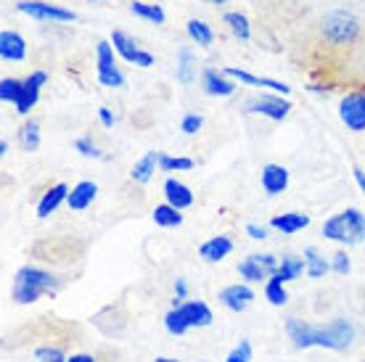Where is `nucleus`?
<instances>
[{
	"mask_svg": "<svg viewBox=\"0 0 365 362\" xmlns=\"http://www.w3.org/2000/svg\"><path fill=\"white\" fill-rule=\"evenodd\" d=\"M58 278L53 272L35 267V264H24L21 270L14 275V286H11V299L16 304H32L46 294H56L58 291Z\"/></svg>",
	"mask_w": 365,
	"mask_h": 362,
	"instance_id": "nucleus-1",
	"label": "nucleus"
},
{
	"mask_svg": "<svg viewBox=\"0 0 365 362\" xmlns=\"http://www.w3.org/2000/svg\"><path fill=\"white\" fill-rule=\"evenodd\" d=\"M323 238L336 241V244H363L365 238V214L360 209H344L334 217H329L323 222Z\"/></svg>",
	"mask_w": 365,
	"mask_h": 362,
	"instance_id": "nucleus-2",
	"label": "nucleus"
},
{
	"mask_svg": "<svg viewBox=\"0 0 365 362\" xmlns=\"http://www.w3.org/2000/svg\"><path fill=\"white\" fill-rule=\"evenodd\" d=\"M320 35L334 48L352 46L357 37H360V21H357V16L352 11H344V9L329 11L326 16L320 19Z\"/></svg>",
	"mask_w": 365,
	"mask_h": 362,
	"instance_id": "nucleus-3",
	"label": "nucleus"
},
{
	"mask_svg": "<svg viewBox=\"0 0 365 362\" xmlns=\"http://www.w3.org/2000/svg\"><path fill=\"white\" fill-rule=\"evenodd\" d=\"M355 341V328L349 320H331L329 326H312V346H323L331 352H347Z\"/></svg>",
	"mask_w": 365,
	"mask_h": 362,
	"instance_id": "nucleus-4",
	"label": "nucleus"
},
{
	"mask_svg": "<svg viewBox=\"0 0 365 362\" xmlns=\"http://www.w3.org/2000/svg\"><path fill=\"white\" fill-rule=\"evenodd\" d=\"M275 270H278V259L273 254H249L247 259L238 262V275L247 283H267Z\"/></svg>",
	"mask_w": 365,
	"mask_h": 362,
	"instance_id": "nucleus-5",
	"label": "nucleus"
},
{
	"mask_svg": "<svg viewBox=\"0 0 365 362\" xmlns=\"http://www.w3.org/2000/svg\"><path fill=\"white\" fill-rule=\"evenodd\" d=\"M16 11L37 19V21H58V24H69L77 19L74 11L61 9L56 3H43V0H21V3H16Z\"/></svg>",
	"mask_w": 365,
	"mask_h": 362,
	"instance_id": "nucleus-6",
	"label": "nucleus"
},
{
	"mask_svg": "<svg viewBox=\"0 0 365 362\" xmlns=\"http://www.w3.org/2000/svg\"><path fill=\"white\" fill-rule=\"evenodd\" d=\"M339 119L347 125L352 133H365V93L349 90L339 100Z\"/></svg>",
	"mask_w": 365,
	"mask_h": 362,
	"instance_id": "nucleus-7",
	"label": "nucleus"
},
{
	"mask_svg": "<svg viewBox=\"0 0 365 362\" xmlns=\"http://www.w3.org/2000/svg\"><path fill=\"white\" fill-rule=\"evenodd\" d=\"M247 111L249 114H262V117L273 119V122H283V119L289 117V111H292V103L286 100V95L262 93V95H257V98L249 100Z\"/></svg>",
	"mask_w": 365,
	"mask_h": 362,
	"instance_id": "nucleus-8",
	"label": "nucleus"
},
{
	"mask_svg": "<svg viewBox=\"0 0 365 362\" xmlns=\"http://www.w3.org/2000/svg\"><path fill=\"white\" fill-rule=\"evenodd\" d=\"M220 304L230 312H244V309L252 307L255 301V291L249 289L247 283H233V286H225V289L217 294Z\"/></svg>",
	"mask_w": 365,
	"mask_h": 362,
	"instance_id": "nucleus-9",
	"label": "nucleus"
},
{
	"mask_svg": "<svg viewBox=\"0 0 365 362\" xmlns=\"http://www.w3.org/2000/svg\"><path fill=\"white\" fill-rule=\"evenodd\" d=\"M48 82V74L46 72H32L24 80V85H21V95H19L16 100V114H21V117H27L29 111L35 109V103L40 100V88Z\"/></svg>",
	"mask_w": 365,
	"mask_h": 362,
	"instance_id": "nucleus-10",
	"label": "nucleus"
},
{
	"mask_svg": "<svg viewBox=\"0 0 365 362\" xmlns=\"http://www.w3.org/2000/svg\"><path fill=\"white\" fill-rule=\"evenodd\" d=\"M222 72H225V77H230V80H238V82H244V85H255V88H270V90L278 93V95H289V93H292V88H289L286 82L270 80V77H257V74H249V72H244V69H238V66H225Z\"/></svg>",
	"mask_w": 365,
	"mask_h": 362,
	"instance_id": "nucleus-11",
	"label": "nucleus"
},
{
	"mask_svg": "<svg viewBox=\"0 0 365 362\" xmlns=\"http://www.w3.org/2000/svg\"><path fill=\"white\" fill-rule=\"evenodd\" d=\"M201 85H204V93L207 95H215V98H228L236 93V82L225 77L222 69H204L201 72Z\"/></svg>",
	"mask_w": 365,
	"mask_h": 362,
	"instance_id": "nucleus-12",
	"label": "nucleus"
},
{
	"mask_svg": "<svg viewBox=\"0 0 365 362\" xmlns=\"http://www.w3.org/2000/svg\"><path fill=\"white\" fill-rule=\"evenodd\" d=\"M66 199H69V185H66V182H56V185H51V188L40 196V201H37V217L40 219L51 217L61 204H66Z\"/></svg>",
	"mask_w": 365,
	"mask_h": 362,
	"instance_id": "nucleus-13",
	"label": "nucleus"
},
{
	"mask_svg": "<svg viewBox=\"0 0 365 362\" xmlns=\"http://www.w3.org/2000/svg\"><path fill=\"white\" fill-rule=\"evenodd\" d=\"M24 56H27V40L14 29H3L0 32V58L3 61H24Z\"/></svg>",
	"mask_w": 365,
	"mask_h": 362,
	"instance_id": "nucleus-14",
	"label": "nucleus"
},
{
	"mask_svg": "<svg viewBox=\"0 0 365 362\" xmlns=\"http://www.w3.org/2000/svg\"><path fill=\"white\" fill-rule=\"evenodd\" d=\"M162 190H165V199H167V204L170 207H175V209H188V207H193V190L185 185V182H180L178 177H167L165 180V185H162Z\"/></svg>",
	"mask_w": 365,
	"mask_h": 362,
	"instance_id": "nucleus-15",
	"label": "nucleus"
},
{
	"mask_svg": "<svg viewBox=\"0 0 365 362\" xmlns=\"http://www.w3.org/2000/svg\"><path fill=\"white\" fill-rule=\"evenodd\" d=\"M289 188V170L283 164H265L262 167V190L267 196H278Z\"/></svg>",
	"mask_w": 365,
	"mask_h": 362,
	"instance_id": "nucleus-16",
	"label": "nucleus"
},
{
	"mask_svg": "<svg viewBox=\"0 0 365 362\" xmlns=\"http://www.w3.org/2000/svg\"><path fill=\"white\" fill-rule=\"evenodd\" d=\"M96 196H98V185H96L93 180H80L72 190H69L66 207L72 209V212H83V209H88L93 201H96Z\"/></svg>",
	"mask_w": 365,
	"mask_h": 362,
	"instance_id": "nucleus-17",
	"label": "nucleus"
},
{
	"mask_svg": "<svg viewBox=\"0 0 365 362\" xmlns=\"http://www.w3.org/2000/svg\"><path fill=\"white\" fill-rule=\"evenodd\" d=\"M233 252V238L230 236H215L199 246V257L204 262H222Z\"/></svg>",
	"mask_w": 365,
	"mask_h": 362,
	"instance_id": "nucleus-18",
	"label": "nucleus"
},
{
	"mask_svg": "<svg viewBox=\"0 0 365 362\" xmlns=\"http://www.w3.org/2000/svg\"><path fill=\"white\" fill-rule=\"evenodd\" d=\"M307 225H310V214H302V212H286V214H275L270 219V227L283 233V236H294Z\"/></svg>",
	"mask_w": 365,
	"mask_h": 362,
	"instance_id": "nucleus-19",
	"label": "nucleus"
},
{
	"mask_svg": "<svg viewBox=\"0 0 365 362\" xmlns=\"http://www.w3.org/2000/svg\"><path fill=\"white\" fill-rule=\"evenodd\" d=\"M180 312L185 315V320H188V326H191V328H207V326H212V320H215L212 309L199 299L182 301Z\"/></svg>",
	"mask_w": 365,
	"mask_h": 362,
	"instance_id": "nucleus-20",
	"label": "nucleus"
},
{
	"mask_svg": "<svg viewBox=\"0 0 365 362\" xmlns=\"http://www.w3.org/2000/svg\"><path fill=\"white\" fill-rule=\"evenodd\" d=\"M304 272L310 275L312 281H320V278H326L331 272V262L315 249V246H307V249H304Z\"/></svg>",
	"mask_w": 365,
	"mask_h": 362,
	"instance_id": "nucleus-21",
	"label": "nucleus"
},
{
	"mask_svg": "<svg viewBox=\"0 0 365 362\" xmlns=\"http://www.w3.org/2000/svg\"><path fill=\"white\" fill-rule=\"evenodd\" d=\"M111 46H114L119 58H125L128 63H135L138 53H140V48H138L135 40H133L128 32H122V29H114V32H111Z\"/></svg>",
	"mask_w": 365,
	"mask_h": 362,
	"instance_id": "nucleus-22",
	"label": "nucleus"
},
{
	"mask_svg": "<svg viewBox=\"0 0 365 362\" xmlns=\"http://www.w3.org/2000/svg\"><path fill=\"white\" fill-rule=\"evenodd\" d=\"M159 156L156 151H148L146 156H140L135 164H133V170H130V177L135 182H148L151 177H154L156 167H159Z\"/></svg>",
	"mask_w": 365,
	"mask_h": 362,
	"instance_id": "nucleus-23",
	"label": "nucleus"
},
{
	"mask_svg": "<svg viewBox=\"0 0 365 362\" xmlns=\"http://www.w3.org/2000/svg\"><path fill=\"white\" fill-rule=\"evenodd\" d=\"M286 333H289V338L294 341V346H299V349H310L312 346V326L304 323V320L292 317V320L286 323Z\"/></svg>",
	"mask_w": 365,
	"mask_h": 362,
	"instance_id": "nucleus-24",
	"label": "nucleus"
},
{
	"mask_svg": "<svg viewBox=\"0 0 365 362\" xmlns=\"http://www.w3.org/2000/svg\"><path fill=\"white\" fill-rule=\"evenodd\" d=\"M130 14H135L138 19H146L151 24H165L167 14L159 3H143V0H133L130 3Z\"/></svg>",
	"mask_w": 365,
	"mask_h": 362,
	"instance_id": "nucleus-25",
	"label": "nucleus"
},
{
	"mask_svg": "<svg viewBox=\"0 0 365 362\" xmlns=\"http://www.w3.org/2000/svg\"><path fill=\"white\" fill-rule=\"evenodd\" d=\"M222 24H228V29L238 40H244V43L252 40V24H249V19L241 11H225L222 14Z\"/></svg>",
	"mask_w": 365,
	"mask_h": 362,
	"instance_id": "nucleus-26",
	"label": "nucleus"
},
{
	"mask_svg": "<svg viewBox=\"0 0 365 362\" xmlns=\"http://www.w3.org/2000/svg\"><path fill=\"white\" fill-rule=\"evenodd\" d=\"M185 32H188V37L201 48H210L212 40H215V32H212V27L204 19H191V21L185 24Z\"/></svg>",
	"mask_w": 365,
	"mask_h": 362,
	"instance_id": "nucleus-27",
	"label": "nucleus"
},
{
	"mask_svg": "<svg viewBox=\"0 0 365 362\" xmlns=\"http://www.w3.org/2000/svg\"><path fill=\"white\" fill-rule=\"evenodd\" d=\"M302 272H304V259H302V257H294V254H286L281 262H278L275 275H278L283 283H289V281H297Z\"/></svg>",
	"mask_w": 365,
	"mask_h": 362,
	"instance_id": "nucleus-28",
	"label": "nucleus"
},
{
	"mask_svg": "<svg viewBox=\"0 0 365 362\" xmlns=\"http://www.w3.org/2000/svg\"><path fill=\"white\" fill-rule=\"evenodd\" d=\"M151 217H154V222L159 227H178L182 225V214H180V209H175L170 207V204H159V207L151 212Z\"/></svg>",
	"mask_w": 365,
	"mask_h": 362,
	"instance_id": "nucleus-29",
	"label": "nucleus"
},
{
	"mask_svg": "<svg viewBox=\"0 0 365 362\" xmlns=\"http://www.w3.org/2000/svg\"><path fill=\"white\" fill-rule=\"evenodd\" d=\"M19 143L29 154H35L37 148H40V125H37L35 119H29V122L21 125V130H19Z\"/></svg>",
	"mask_w": 365,
	"mask_h": 362,
	"instance_id": "nucleus-30",
	"label": "nucleus"
},
{
	"mask_svg": "<svg viewBox=\"0 0 365 362\" xmlns=\"http://www.w3.org/2000/svg\"><path fill=\"white\" fill-rule=\"evenodd\" d=\"M265 299L273 304V307H283L286 301H289V294H286V286L278 275H273L270 281L265 283Z\"/></svg>",
	"mask_w": 365,
	"mask_h": 362,
	"instance_id": "nucleus-31",
	"label": "nucleus"
},
{
	"mask_svg": "<svg viewBox=\"0 0 365 362\" xmlns=\"http://www.w3.org/2000/svg\"><path fill=\"white\" fill-rule=\"evenodd\" d=\"M165 328L170 336H182L191 331V326H188V320H185V315L180 312V307H173L170 312L165 315Z\"/></svg>",
	"mask_w": 365,
	"mask_h": 362,
	"instance_id": "nucleus-32",
	"label": "nucleus"
},
{
	"mask_svg": "<svg viewBox=\"0 0 365 362\" xmlns=\"http://www.w3.org/2000/svg\"><path fill=\"white\" fill-rule=\"evenodd\" d=\"M21 85H24V80H16V77H3V80H0V100L16 106L19 95H21Z\"/></svg>",
	"mask_w": 365,
	"mask_h": 362,
	"instance_id": "nucleus-33",
	"label": "nucleus"
},
{
	"mask_svg": "<svg viewBox=\"0 0 365 362\" xmlns=\"http://www.w3.org/2000/svg\"><path fill=\"white\" fill-rule=\"evenodd\" d=\"M159 167H162V172H185V170H193V159L188 156H167L162 154L159 156Z\"/></svg>",
	"mask_w": 365,
	"mask_h": 362,
	"instance_id": "nucleus-34",
	"label": "nucleus"
},
{
	"mask_svg": "<svg viewBox=\"0 0 365 362\" xmlns=\"http://www.w3.org/2000/svg\"><path fill=\"white\" fill-rule=\"evenodd\" d=\"M114 46H111V40H101L98 46H96V69H106V66H117L114 63Z\"/></svg>",
	"mask_w": 365,
	"mask_h": 362,
	"instance_id": "nucleus-35",
	"label": "nucleus"
},
{
	"mask_svg": "<svg viewBox=\"0 0 365 362\" xmlns=\"http://www.w3.org/2000/svg\"><path fill=\"white\" fill-rule=\"evenodd\" d=\"M98 82L103 88H122L125 85V74L119 72V66H106V69H96Z\"/></svg>",
	"mask_w": 365,
	"mask_h": 362,
	"instance_id": "nucleus-36",
	"label": "nucleus"
},
{
	"mask_svg": "<svg viewBox=\"0 0 365 362\" xmlns=\"http://www.w3.org/2000/svg\"><path fill=\"white\" fill-rule=\"evenodd\" d=\"M178 80L182 85L193 82V53L191 51H180V63H178Z\"/></svg>",
	"mask_w": 365,
	"mask_h": 362,
	"instance_id": "nucleus-37",
	"label": "nucleus"
},
{
	"mask_svg": "<svg viewBox=\"0 0 365 362\" xmlns=\"http://www.w3.org/2000/svg\"><path fill=\"white\" fill-rule=\"evenodd\" d=\"M35 357L40 362H66V360H69L61 346H37Z\"/></svg>",
	"mask_w": 365,
	"mask_h": 362,
	"instance_id": "nucleus-38",
	"label": "nucleus"
},
{
	"mask_svg": "<svg viewBox=\"0 0 365 362\" xmlns=\"http://www.w3.org/2000/svg\"><path fill=\"white\" fill-rule=\"evenodd\" d=\"M74 148H77V151H80V156H85V159H103V154L98 151V145L93 143L88 135L77 138V140H74Z\"/></svg>",
	"mask_w": 365,
	"mask_h": 362,
	"instance_id": "nucleus-39",
	"label": "nucleus"
},
{
	"mask_svg": "<svg viewBox=\"0 0 365 362\" xmlns=\"http://www.w3.org/2000/svg\"><path fill=\"white\" fill-rule=\"evenodd\" d=\"M225 362H252V344H249L247 338L241 341L238 346H233L225 357Z\"/></svg>",
	"mask_w": 365,
	"mask_h": 362,
	"instance_id": "nucleus-40",
	"label": "nucleus"
},
{
	"mask_svg": "<svg viewBox=\"0 0 365 362\" xmlns=\"http://www.w3.org/2000/svg\"><path fill=\"white\" fill-rule=\"evenodd\" d=\"M349 267H352V262H349V257L344 249H339L334 257H331V270L336 272V275H347Z\"/></svg>",
	"mask_w": 365,
	"mask_h": 362,
	"instance_id": "nucleus-41",
	"label": "nucleus"
},
{
	"mask_svg": "<svg viewBox=\"0 0 365 362\" xmlns=\"http://www.w3.org/2000/svg\"><path fill=\"white\" fill-rule=\"evenodd\" d=\"M201 127H204V117L201 114H185L180 122V130L185 135H196Z\"/></svg>",
	"mask_w": 365,
	"mask_h": 362,
	"instance_id": "nucleus-42",
	"label": "nucleus"
},
{
	"mask_svg": "<svg viewBox=\"0 0 365 362\" xmlns=\"http://www.w3.org/2000/svg\"><path fill=\"white\" fill-rule=\"evenodd\" d=\"M247 236L252 238V241H265V238H267V227L249 222V225H247Z\"/></svg>",
	"mask_w": 365,
	"mask_h": 362,
	"instance_id": "nucleus-43",
	"label": "nucleus"
},
{
	"mask_svg": "<svg viewBox=\"0 0 365 362\" xmlns=\"http://www.w3.org/2000/svg\"><path fill=\"white\" fill-rule=\"evenodd\" d=\"M135 66H140V69H148V66H154V56L140 48V53H138V58H135Z\"/></svg>",
	"mask_w": 365,
	"mask_h": 362,
	"instance_id": "nucleus-44",
	"label": "nucleus"
},
{
	"mask_svg": "<svg viewBox=\"0 0 365 362\" xmlns=\"http://www.w3.org/2000/svg\"><path fill=\"white\" fill-rule=\"evenodd\" d=\"M98 119H101V125L103 127H114V114H111L106 106H101L98 109Z\"/></svg>",
	"mask_w": 365,
	"mask_h": 362,
	"instance_id": "nucleus-45",
	"label": "nucleus"
},
{
	"mask_svg": "<svg viewBox=\"0 0 365 362\" xmlns=\"http://www.w3.org/2000/svg\"><path fill=\"white\" fill-rule=\"evenodd\" d=\"M66 362H98V357H93V354H85V352H77L72 354Z\"/></svg>",
	"mask_w": 365,
	"mask_h": 362,
	"instance_id": "nucleus-46",
	"label": "nucleus"
},
{
	"mask_svg": "<svg viewBox=\"0 0 365 362\" xmlns=\"http://www.w3.org/2000/svg\"><path fill=\"white\" fill-rule=\"evenodd\" d=\"M352 175H355L357 188H360V190H363V193H365V172H363V170H360V167H357V164H355V167H352Z\"/></svg>",
	"mask_w": 365,
	"mask_h": 362,
	"instance_id": "nucleus-47",
	"label": "nucleus"
},
{
	"mask_svg": "<svg viewBox=\"0 0 365 362\" xmlns=\"http://www.w3.org/2000/svg\"><path fill=\"white\" fill-rule=\"evenodd\" d=\"M9 154V143L6 140H0V156H6Z\"/></svg>",
	"mask_w": 365,
	"mask_h": 362,
	"instance_id": "nucleus-48",
	"label": "nucleus"
},
{
	"mask_svg": "<svg viewBox=\"0 0 365 362\" xmlns=\"http://www.w3.org/2000/svg\"><path fill=\"white\" fill-rule=\"evenodd\" d=\"M204 3H210V6H225L228 0H204Z\"/></svg>",
	"mask_w": 365,
	"mask_h": 362,
	"instance_id": "nucleus-49",
	"label": "nucleus"
},
{
	"mask_svg": "<svg viewBox=\"0 0 365 362\" xmlns=\"http://www.w3.org/2000/svg\"><path fill=\"white\" fill-rule=\"evenodd\" d=\"M154 362H180V360H175V357H156Z\"/></svg>",
	"mask_w": 365,
	"mask_h": 362,
	"instance_id": "nucleus-50",
	"label": "nucleus"
},
{
	"mask_svg": "<svg viewBox=\"0 0 365 362\" xmlns=\"http://www.w3.org/2000/svg\"><path fill=\"white\" fill-rule=\"evenodd\" d=\"M91 3H101V0H91Z\"/></svg>",
	"mask_w": 365,
	"mask_h": 362,
	"instance_id": "nucleus-51",
	"label": "nucleus"
}]
</instances>
